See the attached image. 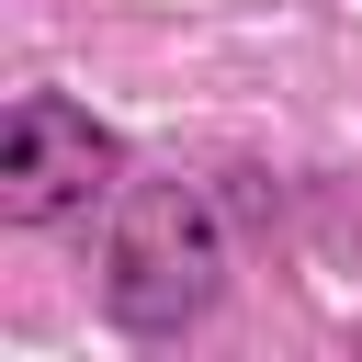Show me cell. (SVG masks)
<instances>
[{
    "mask_svg": "<svg viewBox=\"0 0 362 362\" xmlns=\"http://www.w3.org/2000/svg\"><path fill=\"white\" fill-rule=\"evenodd\" d=\"M226 294V226L204 181H124L113 204V249H102V317L124 339H181L204 328Z\"/></svg>",
    "mask_w": 362,
    "mask_h": 362,
    "instance_id": "cell-1",
    "label": "cell"
},
{
    "mask_svg": "<svg viewBox=\"0 0 362 362\" xmlns=\"http://www.w3.org/2000/svg\"><path fill=\"white\" fill-rule=\"evenodd\" d=\"M113 170H124V136H113L90 102L23 90V102L0 113V215H11V226L79 215L90 192H113Z\"/></svg>",
    "mask_w": 362,
    "mask_h": 362,
    "instance_id": "cell-2",
    "label": "cell"
}]
</instances>
